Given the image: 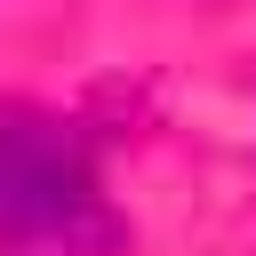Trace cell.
I'll return each instance as SVG.
<instances>
[{"mask_svg":"<svg viewBox=\"0 0 256 256\" xmlns=\"http://www.w3.org/2000/svg\"><path fill=\"white\" fill-rule=\"evenodd\" d=\"M120 240L128 224L80 128L40 104H0V256H120Z\"/></svg>","mask_w":256,"mask_h":256,"instance_id":"1","label":"cell"}]
</instances>
